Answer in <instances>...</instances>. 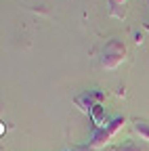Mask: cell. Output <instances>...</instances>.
I'll return each instance as SVG.
<instances>
[{
  "instance_id": "3",
  "label": "cell",
  "mask_w": 149,
  "mask_h": 151,
  "mask_svg": "<svg viewBox=\"0 0 149 151\" xmlns=\"http://www.w3.org/2000/svg\"><path fill=\"white\" fill-rule=\"evenodd\" d=\"M135 132L143 139V141H149V122H145V120H135Z\"/></svg>"
},
{
  "instance_id": "2",
  "label": "cell",
  "mask_w": 149,
  "mask_h": 151,
  "mask_svg": "<svg viewBox=\"0 0 149 151\" xmlns=\"http://www.w3.org/2000/svg\"><path fill=\"white\" fill-rule=\"evenodd\" d=\"M109 13L118 19H122L126 15V0H109Z\"/></svg>"
},
{
  "instance_id": "1",
  "label": "cell",
  "mask_w": 149,
  "mask_h": 151,
  "mask_svg": "<svg viewBox=\"0 0 149 151\" xmlns=\"http://www.w3.org/2000/svg\"><path fill=\"white\" fill-rule=\"evenodd\" d=\"M124 59H126V44L118 38L109 40L101 52V65L105 69H116L118 65H122Z\"/></svg>"
}]
</instances>
